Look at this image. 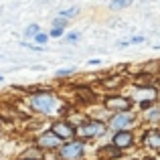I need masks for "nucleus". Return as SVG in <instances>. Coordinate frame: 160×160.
<instances>
[{
	"mask_svg": "<svg viewBox=\"0 0 160 160\" xmlns=\"http://www.w3.org/2000/svg\"><path fill=\"white\" fill-rule=\"evenodd\" d=\"M103 132H106V126H103L102 122H89V124H83V126H79V128L75 130V134H77L79 138L102 136Z\"/></svg>",
	"mask_w": 160,
	"mask_h": 160,
	"instance_id": "4",
	"label": "nucleus"
},
{
	"mask_svg": "<svg viewBox=\"0 0 160 160\" xmlns=\"http://www.w3.org/2000/svg\"><path fill=\"white\" fill-rule=\"evenodd\" d=\"M77 12H79L77 8H67V10H59V14H61L63 18H69V16H75Z\"/></svg>",
	"mask_w": 160,
	"mask_h": 160,
	"instance_id": "12",
	"label": "nucleus"
},
{
	"mask_svg": "<svg viewBox=\"0 0 160 160\" xmlns=\"http://www.w3.org/2000/svg\"><path fill=\"white\" fill-rule=\"evenodd\" d=\"M51 132L55 134V136H59L61 140H69V138L75 136V130L71 128L67 122H57V124H53V130Z\"/></svg>",
	"mask_w": 160,
	"mask_h": 160,
	"instance_id": "5",
	"label": "nucleus"
},
{
	"mask_svg": "<svg viewBox=\"0 0 160 160\" xmlns=\"http://www.w3.org/2000/svg\"><path fill=\"white\" fill-rule=\"evenodd\" d=\"M146 144L154 150H160V132L158 130H150L146 132Z\"/></svg>",
	"mask_w": 160,
	"mask_h": 160,
	"instance_id": "9",
	"label": "nucleus"
},
{
	"mask_svg": "<svg viewBox=\"0 0 160 160\" xmlns=\"http://www.w3.org/2000/svg\"><path fill=\"white\" fill-rule=\"evenodd\" d=\"M128 0H126V2H112V4H109V6H112V8H126V6H128Z\"/></svg>",
	"mask_w": 160,
	"mask_h": 160,
	"instance_id": "16",
	"label": "nucleus"
},
{
	"mask_svg": "<svg viewBox=\"0 0 160 160\" xmlns=\"http://www.w3.org/2000/svg\"><path fill=\"white\" fill-rule=\"evenodd\" d=\"M98 154L102 158H118V156H120V150H118L116 146H106V148H102Z\"/></svg>",
	"mask_w": 160,
	"mask_h": 160,
	"instance_id": "10",
	"label": "nucleus"
},
{
	"mask_svg": "<svg viewBox=\"0 0 160 160\" xmlns=\"http://www.w3.org/2000/svg\"><path fill=\"white\" fill-rule=\"evenodd\" d=\"M81 156H83V142H69L59 152L61 160H81Z\"/></svg>",
	"mask_w": 160,
	"mask_h": 160,
	"instance_id": "2",
	"label": "nucleus"
},
{
	"mask_svg": "<svg viewBox=\"0 0 160 160\" xmlns=\"http://www.w3.org/2000/svg\"><path fill=\"white\" fill-rule=\"evenodd\" d=\"M130 126H134V116L130 112H122L109 120V128L118 130V132H128Z\"/></svg>",
	"mask_w": 160,
	"mask_h": 160,
	"instance_id": "3",
	"label": "nucleus"
},
{
	"mask_svg": "<svg viewBox=\"0 0 160 160\" xmlns=\"http://www.w3.org/2000/svg\"><path fill=\"white\" fill-rule=\"evenodd\" d=\"M106 106L109 109H116V112H128V108H130V102L126 98H108L106 99Z\"/></svg>",
	"mask_w": 160,
	"mask_h": 160,
	"instance_id": "8",
	"label": "nucleus"
},
{
	"mask_svg": "<svg viewBox=\"0 0 160 160\" xmlns=\"http://www.w3.org/2000/svg\"><path fill=\"white\" fill-rule=\"evenodd\" d=\"M35 39H37V43H41V45H45V43H47V39H49V35H43V32H39V35H37V37H35Z\"/></svg>",
	"mask_w": 160,
	"mask_h": 160,
	"instance_id": "15",
	"label": "nucleus"
},
{
	"mask_svg": "<svg viewBox=\"0 0 160 160\" xmlns=\"http://www.w3.org/2000/svg\"><path fill=\"white\" fill-rule=\"evenodd\" d=\"M37 158H41V150L31 148V150H27V152H24V160H37Z\"/></svg>",
	"mask_w": 160,
	"mask_h": 160,
	"instance_id": "11",
	"label": "nucleus"
},
{
	"mask_svg": "<svg viewBox=\"0 0 160 160\" xmlns=\"http://www.w3.org/2000/svg\"><path fill=\"white\" fill-rule=\"evenodd\" d=\"M73 73V67H67V69H59L57 71V77H65V75Z\"/></svg>",
	"mask_w": 160,
	"mask_h": 160,
	"instance_id": "14",
	"label": "nucleus"
},
{
	"mask_svg": "<svg viewBox=\"0 0 160 160\" xmlns=\"http://www.w3.org/2000/svg\"><path fill=\"white\" fill-rule=\"evenodd\" d=\"M31 108L35 109V112H41V113H49L51 109L55 108V99L51 93H35L31 98Z\"/></svg>",
	"mask_w": 160,
	"mask_h": 160,
	"instance_id": "1",
	"label": "nucleus"
},
{
	"mask_svg": "<svg viewBox=\"0 0 160 160\" xmlns=\"http://www.w3.org/2000/svg\"><path fill=\"white\" fill-rule=\"evenodd\" d=\"M132 144H134V136L130 132H118L116 136H113V146H116L118 150L120 148H130Z\"/></svg>",
	"mask_w": 160,
	"mask_h": 160,
	"instance_id": "7",
	"label": "nucleus"
},
{
	"mask_svg": "<svg viewBox=\"0 0 160 160\" xmlns=\"http://www.w3.org/2000/svg\"><path fill=\"white\" fill-rule=\"evenodd\" d=\"M63 35V28H53L51 31V37H61Z\"/></svg>",
	"mask_w": 160,
	"mask_h": 160,
	"instance_id": "17",
	"label": "nucleus"
},
{
	"mask_svg": "<svg viewBox=\"0 0 160 160\" xmlns=\"http://www.w3.org/2000/svg\"><path fill=\"white\" fill-rule=\"evenodd\" d=\"M75 39H79V32H71L69 35V41H75Z\"/></svg>",
	"mask_w": 160,
	"mask_h": 160,
	"instance_id": "18",
	"label": "nucleus"
},
{
	"mask_svg": "<svg viewBox=\"0 0 160 160\" xmlns=\"http://www.w3.org/2000/svg\"><path fill=\"white\" fill-rule=\"evenodd\" d=\"M61 138L55 136L53 132H45L43 136L39 138V146L41 148H57V146H61Z\"/></svg>",
	"mask_w": 160,
	"mask_h": 160,
	"instance_id": "6",
	"label": "nucleus"
},
{
	"mask_svg": "<svg viewBox=\"0 0 160 160\" xmlns=\"http://www.w3.org/2000/svg\"><path fill=\"white\" fill-rule=\"evenodd\" d=\"M27 35L28 37H37L39 35V24H31V27L27 28Z\"/></svg>",
	"mask_w": 160,
	"mask_h": 160,
	"instance_id": "13",
	"label": "nucleus"
}]
</instances>
